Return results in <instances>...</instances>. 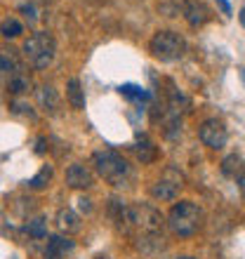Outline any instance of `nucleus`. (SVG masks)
<instances>
[{"mask_svg": "<svg viewBox=\"0 0 245 259\" xmlns=\"http://www.w3.org/2000/svg\"><path fill=\"white\" fill-rule=\"evenodd\" d=\"M238 19H240V24H243V28H245V7L240 10V14H238Z\"/></svg>", "mask_w": 245, "mask_h": 259, "instance_id": "27", "label": "nucleus"}, {"mask_svg": "<svg viewBox=\"0 0 245 259\" xmlns=\"http://www.w3.org/2000/svg\"><path fill=\"white\" fill-rule=\"evenodd\" d=\"M24 55L35 68H48L55 59V38L45 31H35L24 40Z\"/></svg>", "mask_w": 245, "mask_h": 259, "instance_id": "4", "label": "nucleus"}, {"mask_svg": "<svg viewBox=\"0 0 245 259\" xmlns=\"http://www.w3.org/2000/svg\"><path fill=\"white\" fill-rule=\"evenodd\" d=\"M57 229L64 233H75V231H80V217L75 214L73 210H68V207H61L59 212H57Z\"/></svg>", "mask_w": 245, "mask_h": 259, "instance_id": "11", "label": "nucleus"}, {"mask_svg": "<svg viewBox=\"0 0 245 259\" xmlns=\"http://www.w3.org/2000/svg\"><path fill=\"white\" fill-rule=\"evenodd\" d=\"M78 203H80V210H85V212H90V210H92V205H90V200H88V198H80Z\"/></svg>", "mask_w": 245, "mask_h": 259, "instance_id": "25", "label": "nucleus"}, {"mask_svg": "<svg viewBox=\"0 0 245 259\" xmlns=\"http://www.w3.org/2000/svg\"><path fill=\"white\" fill-rule=\"evenodd\" d=\"M64 179H66V184L71 186V189H90L92 182H95V175H92L85 165L73 163V165H68L66 167Z\"/></svg>", "mask_w": 245, "mask_h": 259, "instance_id": "7", "label": "nucleus"}, {"mask_svg": "<svg viewBox=\"0 0 245 259\" xmlns=\"http://www.w3.org/2000/svg\"><path fill=\"white\" fill-rule=\"evenodd\" d=\"M198 137H200V142L205 146H210V149H224L226 146V139H229V132H226L224 123L217 120V118H208L200 130H198Z\"/></svg>", "mask_w": 245, "mask_h": 259, "instance_id": "6", "label": "nucleus"}, {"mask_svg": "<svg viewBox=\"0 0 245 259\" xmlns=\"http://www.w3.org/2000/svg\"><path fill=\"white\" fill-rule=\"evenodd\" d=\"M177 259H196V257H177Z\"/></svg>", "mask_w": 245, "mask_h": 259, "instance_id": "28", "label": "nucleus"}, {"mask_svg": "<svg viewBox=\"0 0 245 259\" xmlns=\"http://www.w3.org/2000/svg\"><path fill=\"white\" fill-rule=\"evenodd\" d=\"M17 71H21V64H19V57H17V52L14 50H7L3 48L0 50V73H17Z\"/></svg>", "mask_w": 245, "mask_h": 259, "instance_id": "16", "label": "nucleus"}, {"mask_svg": "<svg viewBox=\"0 0 245 259\" xmlns=\"http://www.w3.org/2000/svg\"><path fill=\"white\" fill-rule=\"evenodd\" d=\"M10 111H12V113H17V116L31 118V120L35 118V111L31 109V104L24 102V99H14V102H10Z\"/></svg>", "mask_w": 245, "mask_h": 259, "instance_id": "22", "label": "nucleus"}, {"mask_svg": "<svg viewBox=\"0 0 245 259\" xmlns=\"http://www.w3.org/2000/svg\"><path fill=\"white\" fill-rule=\"evenodd\" d=\"M149 50L158 62H177L186 52V40L177 31H158L151 38Z\"/></svg>", "mask_w": 245, "mask_h": 259, "instance_id": "3", "label": "nucleus"}, {"mask_svg": "<svg viewBox=\"0 0 245 259\" xmlns=\"http://www.w3.org/2000/svg\"><path fill=\"white\" fill-rule=\"evenodd\" d=\"M50 179H52V165H43L40 172L26 182V186L28 189H33V191H43V189L50 184Z\"/></svg>", "mask_w": 245, "mask_h": 259, "instance_id": "20", "label": "nucleus"}, {"mask_svg": "<svg viewBox=\"0 0 245 259\" xmlns=\"http://www.w3.org/2000/svg\"><path fill=\"white\" fill-rule=\"evenodd\" d=\"M92 167H95V172L99 177L106 179V182L113 186L128 184L130 175H132L128 160H125L120 153H116V151H111V149L95 151V153H92Z\"/></svg>", "mask_w": 245, "mask_h": 259, "instance_id": "1", "label": "nucleus"}, {"mask_svg": "<svg viewBox=\"0 0 245 259\" xmlns=\"http://www.w3.org/2000/svg\"><path fill=\"white\" fill-rule=\"evenodd\" d=\"M205 214L196 203L191 200H179L177 205H172L170 214H168V226L175 236L189 238L193 233H198V229L203 226Z\"/></svg>", "mask_w": 245, "mask_h": 259, "instance_id": "2", "label": "nucleus"}, {"mask_svg": "<svg viewBox=\"0 0 245 259\" xmlns=\"http://www.w3.org/2000/svg\"><path fill=\"white\" fill-rule=\"evenodd\" d=\"M28 90H31V78H28L26 73H21V71H17V73H10V78H7V92L10 95H26Z\"/></svg>", "mask_w": 245, "mask_h": 259, "instance_id": "15", "label": "nucleus"}, {"mask_svg": "<svg viewBox=\"0 0 245 259\" xmlns=\"http://www.w3.org/2000/svg\"><path fill=\"white\" fill-rule=\"evenodd\" d=\"M184 17H186V21H189L191 26H203L205 21L210 19V10L203 5V3H196V0H191V3H186V7H184Z\"/></svg>", "mask_w": 245, "mask_h": 259, "instance_id": "10", "label": "nucleus"}, {"mask_svg": "<svg viewBox=\"0 0 245 259\" xmlns=\"http://www.w3.org/2000/svg\"><path fill=\"white\" fill-rule=\"evenodd\" d=\"M21 33H24V24L17 17H7V19L0 21V35L3 38H19Z\"/></svg>", "mask_w": 245, "mask_h": 259, "instance_id": "19", "label": "nucleus"}, {"mask_svg": "<svg viewBox=\"0 0 245 259\" xmlns=\"http://www.w3.org/2000/svg\"><path fill=\"white\" fill-rule=\"evenodd\" d=\"M132 151H135L137 160H139L142 165H151L158 158V146L151 142V139H146V137H142V139L132 146Z\"/></svg>", "mask_w": 245, "mask_h": 259, "instance_id": "12", "label": "nucleus"}, {"mask_svg": "<svg viewBox=\"0 0 245 259\" xmlns=\"http://www.w3.org/2000/svg\"><path fill=\"white\" fill-rule=\"evenodd\" d=\"M179 189H182V184H179V179H158L156 184L151 186V196L156 198V200H175L179 193Z\"/></svg>", "mask_w": 245, "mask_h": 259, "instance_id": "8", "label": "nucleus"}, {"mask_svg": "<svg viewBox=\"0 0 245 259\" xmlns=\"http://www.w3.org/2000/svg\"><path fill=\"white\" fill-rule=\"evenodd\" d=\"M118 92H120L123 97L132 99V102H151V92H146V90L139 88V85H132V82L120 85V88H118Z\"/></svg>", "mask_w": 245, "mask_h": 259, "instance_id": "18", "label": "nucleus"}, {"mask_svg": "<svg viewBox=\"0 0 245 259\" xmlns=\"http://www.w3.org/2000/svg\"><path fill=\"white\" fill-rule=\"evenodd\" d=\"M38 153H45V139H38Z\"/></svg>", "mask_w": 245, "mask_h": 259, "instance_id": "26", "label": "nucleus"}, {"mask_svg": "<svg viewBox=\"0 0 245 259\" xmlns=\"http://www.w3.org/2000/svg\"><path fill=\"white\" fill-rule=\"evenodd\" d=\"M128 222H132V224L139 226L142 231H149V233L160 231L165 224L160 210H156V207L149 203H142V200L128 205Z\"/></svg>", "mask_w": 245, "mask_h": 259, "instance_id": "5", "label": "nucleus"}, {"mask_svg": "<svg viewBox=\"0 0 245 259\" xmlns=\"http://www.w3.org/2000/svg\"><path fill=\"white\" fill-rule=\"evenodd\" d=\"M66 99L75 111L85 109V90H83V85H80L78 78H71V80L66 82Z\"/></svg>", "mask_w": 245, "mask_h": 259, "instance_id": "14", "label": "nucleus"}, {"mask_svg": "<svg viewBox=\"0 0 245 259\" xmlns=\"http://www.w3.org/2000/svg\"><path fill=\"white\" fill-rule=\"evenodd\" d=\"M243 160H240V156H236V153H231V156H226L224 160H222V172H224L229 179H236L243 175Z\"/></svg>", "mask_w": 245, "mask_h": 259, "instance_id": "17", "label": "nucleus"}, {"mask_svg": "<svg viewBox=\"0 0 245 259\" xmlns=\"http://www.w3.org/2000/svg\"><path fill=\"white\" fill-rule=\"evenodd\" d=\"M26 231L28 236H33V238H45L48 236V222L43 217H35V219H28V224H26Z\"/></svg>", "mask_w": 245, "mask_h": 259, "instance_id": "21", "label": "nucleus"}, {"mask_svg": "<svg viewBox=\"0 0 245 259\" xmlns=\"http://www.w3.org/2000/svg\"><path fill=\"white\" fill-rule=\"evenodd\" d=\"M21 12H26V17H28V21H31V24H35V19H38V17H35V10L31 5H24L21 7Z\"/></svg>", "mask_w": 245, "mask_h": 259, "instance_id": "23", "label": "nucleus"}, {"mask_svg": "<svg viewBox=\"0 0 245 259\" xmlns=\"http://www.w3.org/2000/svg\"><path fill=\"white\" fill-rule=\"evenodd\" d=\"M35 95H38V104H40V109L50 111V113H55L59 109V95H57V90L52 85H40V88L35 90Z\"/></svg>", "mask_w": 245, "mask_h": 259, "instance_id": "13", "label": "nucleus"}, {"mask_svg": "<svg viewBox=\"0 0 245 259\" xmlns=\"http://www.w3.org/2000/svg\"><path fill=\"white\" fill-rule=\"evenodd\" d=\"M217 5L222 7V12L224 14H231V5H229V0H217Z\"/></svg>", "mask_w": 245, "mask_h": 259, "instance_id": "24", "label": "nucleus"}, {"mask_svg": "<svg viewBox=\"0 0 245 259\" xmlns=\"http://www.w3.org/2000/svg\"><path fill=\"white\" fill-rule=\"evenodd\" d=\"M71 250H73V240L61 238V236H50L48 247H45V259H64Z\"/></svg>", "mask_w": 245, "mask_h": 259, "instance_id": "9", "label": "nucleus"}, {"mask_svg": "<svg viewBox=\"0 0 245 259\" xmlns=\"http://www.w3.org/2000/svg\"><path fill=\"white\" fill-rule=\"evenodd\" d=\"M243 82H245V68H243Z\"/></svg>", "mask_w": 245, "mask_h": 259, "instance_id": "29", "label": "nucleus"}]
</instances>
